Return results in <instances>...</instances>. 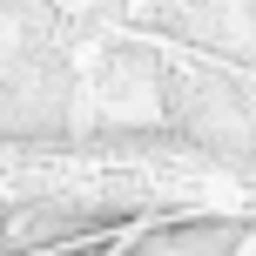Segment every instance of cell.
<instances>
[{
  "label": "cell",
  "instance_id": "6da1fadb",
  "mask_svg": "<svg viewBox=\"0 0 256 256\" xmlns=\"http://www.w3.org/2000/svg\"><path fill=\"white\" fill-rule=\"evenodd\" d=\"M128 256H135V250H128Z\"/></svg>",
  "mask_w": 256,
  "mask_h": 256
}]
</instances>
